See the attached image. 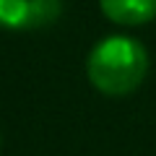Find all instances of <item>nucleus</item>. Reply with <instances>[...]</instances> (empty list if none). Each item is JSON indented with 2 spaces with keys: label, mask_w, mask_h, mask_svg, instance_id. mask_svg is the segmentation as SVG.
I'll return each instance as SVG.
<instances>
[{
  "label": "nucleus",
  "mask_w": 156,
  "mask_h": 156,
  "mask_svg": "<svg viewBox=\"0 0 156 156\" xmlns=\"http://www.w3.org/2000/svg\"><path fill=\"white\" fill-rule=\"evenodd\" d=\"M148 73V52L138 39L107 37L89 52L86 76L91 86L107 96H128Z\"/></svg>",
  "instance_id": "obj_1"
},
{
  "label": "nucleus",
  "mask_w": 156,
  "mask_h": 156,
  "mask_svg": "<svg viewBox=\"0 0 156 156\" xmlns=\"http://www.w3.org/2000/svg\"><path fill=\"white\" fill-rule=\"evenodd\" d=\"M62 0H0V26L11 31H37L60 18Z\"/></svg>",
  "instance_id": "obj_2"
},
{
  "label": "nucleus",
  "mask_w": 156,
  "mask_h": 156,
  "mask_svg": "<svg viewBox=\"0 0 156 156\" xmlns=\"http://www.w3.org/2000/svg\"><path fill=\"white\" fill-rule=\"evenodd\" d=\"M99 8L120 26H143L156 18V0H99Z\"/></svg>",
  "instance_id": "obj_3"
}]
</instances>
